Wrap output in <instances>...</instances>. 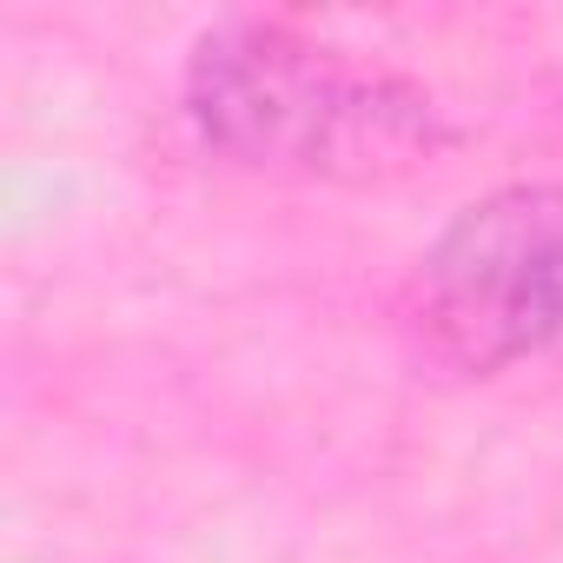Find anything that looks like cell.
Here are the masks:
<instances>
[{"instance_id": "7a4b0ae2", "label": "cell", "mask_w": 563, "mask_h": 563, "mask_svg": "<svg viewBox=\"0 0 563 563\" xmlns=\"http://www.w3.org/2000/svg\"><path fill=\"white\" fill-rule=\"evenodd\" d=\"M411 332L464 378L563 345V186L523 179L471 199L418 258Z\"/></svg>"}, {"instance_id": "6da1fadb", "label": "cell", "mask_w": 563, "mask_h": 563, "mask_svg": "<svg viewBox=\"0 0 563 563\" xmlns=\"http://www.w3.org/2000/svg\"><path fill=\"white\" fill-rule=\"evenodd\" d=\"M186 120L225 166L299 186H398L457 146L431 87L258 14L192 41Z\"/></svg>"}]
</instances>
